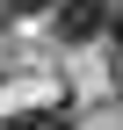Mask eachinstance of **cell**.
I'll list each match as a JSON object with an SVG mask.
<instances>
[{
    "instance_id": "6da1fadb",
    "label": "cell",
    "mask_w": 123,
    "mask_h": 130,
    "mask_svg": "<svg viewBox=\"0 0 123 130\" xmlns=\"http://www.w3.org/2000/svg\"><path fill=\"white\" fill-rule=\"evenodd\" d=\"M109 29V0H58V36L65 43H94Z\"/></svg>"
},
{
    "instance_id": "7a4b0ae2",
    "label": "cell",
    "mask_w": 123,
    "mask_h": 130,
    "mask_svg": "<svg viewBox=\"0 0 123 130\" xmlns=\"http://www.w3.org/2000/svg\"><path fill=\"white\" fill-rule=\"evenodd\" d=\"M7 130H65V108L51 101V108H36V116H14Z\"/></svg>"
},
{
    "instance_id": "3957f363",
    "label": "cell",
    "mask_w": 123,
    "mask_h": 130,
    "mask_svg": "<svg viewBox=\"0 0 123 130\" xmlns=\"http://www.w3.org/2000/svg\"><path fill=\"white\" fill-rule=\"evenodd\" d=\"M101 36H109L116 51H123V0H109V29H101Z\"/></svg>"
},
{
    "instance_id": "277c9868",
    "label": "cell",
    "mask_w": 123,
    "mask_h": 130,
    "mask_svg": "<svg viewBox=\"0 0 123 130\" xmlns=\"http://www.w3.org/2000/svg\"><path fill=\"white\" fill-rule=\"evenodd\" d=\"M43 7H58V0H7V14H43Z\"/></svg>"
},
{
    "instance_id": "5b68a950",
    "label": "cell",
    "mask_w": 123,
    "mask_h": 130,
    "mask_svg": "<svg viewBox=\"0 0 123 130\" xmlns=\"http://www.w3.org/2000/svg\"><path fill=\"white\" fill-rule=\"evenodd\" d=\"M0 29H7V0H0Z\"/></svg>"
}]
</instances>
